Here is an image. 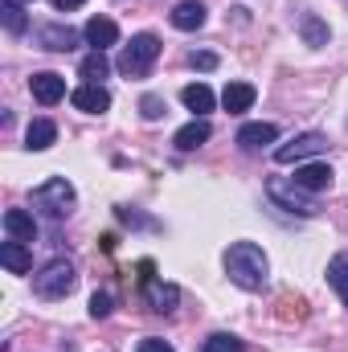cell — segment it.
I'll use <instances>...</instances> for the list:
<instances>
[{
    "label": "cell",
    "mask_w": 348,
    "mask_h": 352,
    "mask_svg": "<svg viewBox=\"0 0 348 352\" xmlns=\"http://www.w3.org/2000/svg\"><path fill=\"white\" fill-rule=\"evenodd\" d=\"M135 352H176L168 340H156V336H148V340H140V349Z\"/></svg>",
    "instance_id": "cell-29"
},
{
    "label": "cell",
    "mask_w": 348,
    "mask_h": 352,
    "mask_svg": "<svg viewBox=\"0 0 348 352\" xmlns=\"http://www.w3.org/2000/svg\"><path fill=\"white\" fill-rule=\"evenodd\" d=\"M274 140H279V127H274V123H246V127L238 131V144H242L246 152L266 148V144H274Z\"/></svg>",
    "instance_id": "cell-17"
},
{
    "label": "cell",
    "mask_w": 348,
    "mask_h": 352,
    "mask_svg": "<svg viewBox=\"0 0 348 352\" xmlns=\"http://www.w3.org/2000/svg\"><path fill=\"white\" fill-rule=\"evenodd\" d=\"M33 201L50 213V217H66L70 205H74V184L66 176H50L41 188H33Z\"/></svg>",
    "instance_id": "cell-6"
},
{
    "label": "cell",
    "mask_w": 348,
    "mask_h": 352,
    "mask_svg": "<svg viewBox=\"0 0 348 352\" xmlns=\"http://www.w3.org/2000/svg\"><path fill=\"white\" fill-rule=\"evenodd\" d=\"M246 344L238 340V336H230V332H217V336H209L205 344H201V352H242Z\"/></svg>",
    "instance_id": "cell-25"
},
{
    "label": "cell",
    "mask_w": 348,
    "mask_h": 352,
    "mask_svg": "<svg viewBox=\"0 0 348 352\" xmlns=\"http://www.w3.org/2000/svg\"><path fill=\"white\" fill-rule=\"evenodd\" d=\"M21 4H33V0H21Z\"/></svg>",
    "instance_id": "cell-31"
},
{
    "label": "cell",
    "mask_w": 348,
    "mask_h": 352,
    "mask_svg": "<svg viewBox=\"0 0 348 352\" xmlns=\"http://www.w3.org/2000/svg\"><path fill=\"white\" fill-rule=\"evenodd\" d=\"M107 74H111V62H107V54H102V50H90L87 58H83V78L102 87V78H107Z\"/></svg>",
    "instance_id": "cell-24"
},
{
    "label": "cell",
    "mask_w": 348,
    "mask_h": 352,
    "mask_svg": "<svg viewBox=\"0 0 348 352\" xmlns=\"http://www.w3.org/2000/svg\"><path fill=\"white\" fill-rule=\"evenodd\" d=\"M299 33H303V41H307V45H316V50H320V45H328V25H324L316 12H303V16H299Z\"/></svg>",
    "instance_id": "cell-21"
},
{
    "label": "cell",
    "mask_w": 348,
    "mask_h": 352,
    "mask_svg": "<svg viewBox=\"0 0 348 352\" xmlns=\"http://www.w3.org/2000/svg\"><path fill=\"white\" fill-rule=\"evenodd\" d=\"M324 152H328V135L303 131V135H295L291 144L274 148V160H279V164H307V160H316V156H324Z\"/></svg>",
    "instance_id": "cell-5"
},
{
    "label": "cell",
    "mask_w": 348,
    "mask_h": 352,
    "mask_svg": "<svg viewBox=\"0 0 348 352\" xmlns=\"http://www.w3.org/2000/svg\"><path fill=\"white\" fill-rule=\"evenodd\" d=\"M54 140H58L54 119H33V123H29V131H25V148H29V152H45Z\"/></svg>",
    "instance_id": "cell-19"
},
{
    "label": "cell",
    "mask_w": 348,
    "mask_h": 352,
    "mask_svg": "<svg viewBox=\"0 0 348 352\" xmlns=\"http://www.w3.org/2000/svg\"><path fill=\"white\" fill-rule=\"evenodd\" d=\"M291 180L299 188H307V192H324V188H332V168L320 164V160H307V164H295V176Z\"/></svg>",
    "instance_id": "cell-8"
},
{
    "label": "cell",
    "mask_w": 348,
    "mask_h": 352,
    "mask_svg": "<svg viewBox=\"0 0 348 352\" xmlns=\"http://www.w3.org/2000/svg\"><path fill=\"white\" fill-rule=\"evenodd\" d=\"M50 4H54V8H58V12H70V8H83V4H87V0H50Z\"/></svg>",
    "instance_id": "cell-30"
},
{
    "label": "cell",
    "mask_w": 348,
    "mask_h": 352,
    "mask_svg": "<svg viewBox=\"0 0 348 352\" xmlns=\"http://www.w3.org/2000/svg\"><path fill=\"white\" fill-rule=\"evenodd\" d=\"M0 263L8 266L12 274H25V270H33V254L25 250V242L8 238V242H0Z\"/></svg>",
    "instance_id": "cell-18"
},
{
    "label": "cell",
    "mask_w": 348,
    "mask_h": 352,
    "mask_svg": "<svg viewBox=\"0 0 348 352\" xmlns=\"http://www.w3.org/2000/svg\"><path fill=\"white\" fill-rule=\"evenodd\" d=\"M180 98H184V107H188L197 119H205V111H213V90L205 87V82L184 87V90H180Z\"/></svg>",
    "instance_id": "cell-20"
},
{
    "label": "cell",
    "mask_w": 348,
    "mask_h": 352,
    "mask_svg": "<svg viewBox=\"0 0 348 352\" xmlns=\"http://www.w3.org/2000/svg\"><path fill=\"white\" fill-rule=\"evenodd\" d=\"M29 90H33V98H37L41 107H54V102L66 98V78L54 74V70H41V74L29 78Z\"/></svg>",
    "instance_id": "cell-7"
},
{
    "label": "cell",
    "mask_w": 348,
    "mask_h": 352,
    "mask_svg": "<svg viewBox=\"0 0 348 352\" xmlns=\"http://www.w3.org/2000/svg\"><path fill=\"white\" fill-rule=\"evenodd\" d=\"M37 41H41V50H50V54H70V50L78 45V33H74L70 25H41V29H37Z\"/></svg>",
    "instance_id": "cell-9"
},
{
    "label": "cell",
    "mask_w": 348,
    "mask_h": 352,
    "mask_svg": "<svg viewBox=\"0 0 348 352\" xmlns=\"http://www.w3.org/2000/svg\"><path fill=\"white\" fill-rule=\"evenodd\" d=\"M156 58H160V37L156 33H135L123 45V54H119V70L127 78H148V70L156 66Z\"/></svg>",
    "instance_id": "cell-2"
},
{
    "label": "cell",
    "mask_w": 348,
    "mask_h": 352,
    "mask_svg": "<svg viewBox=\"0 0 348 352\" xmlns=\"http://www.w3.org/2000/svg\"><path fill=\"white\" fill-rule=\"evenodd\" d=\"M74 283H78V274H74V266L66 263V258H54L41 274H33V291L41 299H66L74 291Z\"/></svg>",
    "instance_id": "cell-4"
},
{
    "label": "cell",
    "mask_w": 348,
    "mask_h": 352,
    "mask_svg": "<svg viewBox=\"0 0 348 352\" xmlns=\"http://www.w3.org/2000/svg\"><path fill=\"white\" fill-rule=\"evenodd\" d=\"M188 66H193V70H217V54H209V50H193V54H188Z\"/></svg>",
    "instance_id": "cell-27"
},
{
    "label": "cell",
    "mask_w": 348,
    "mask_h": 352,
    "mask_svg": "<svg viewBox=\"0 0 348 352\" xmlns=\"http://www.w3.org/2000/svg\"><path fill=\"white\" fill-rule=\"evenodd\" d=\"M205 25V4L201 0H180L173 8V29H180V33H197Z\"/></svg>",
    "instance_id": "cell-12"
},
{
    "label": "cell",
    "mask_w": 348,
    "mask_h": 352,
    "mask_svg": "<svg viewBox=\"0 0 348 352\" xmlns=\"http://www.w3.org/2000/svg\"><path fill=\"white\" fill-rule=\"evenodd\" d=\"M4 230H8V238H17V242H33V238H37V221H33V213H25V209H8V213H4Z\"/></svg>",
    "instance_id": "cell-16"
},
{
    "label": "cell",
    "mask_w": 348,
    "mask_h": 352,
    "mask_svg": "<svg viewBox=\"0 0 348 352\" xmlns=\"http://www.w3.org/2000/svg\"><path fill=\"white\" fill-rule=\"evenodd\" d=\"M328 283H332V291L345 299V307H348V250H340V254L328 263Z\"/></svg>",
    "instance_id": "cell-23"
},
{
    "label": "cell",
    "mask_w": 348,
    "mask_h": 352,
    "mask_svg": "<svg viewBox=\"0 0 348 352\" xmlns=\"http://www.w3.org/2000/svg\"><path fill=\"white\" fill-rule=\"evenodd\" d=\"M111 311H115V307H111V295H107V291H94V295H90V316H94V320H107Z\"/></svg>",
    "instance_id": "cell-26"
},
{
    "label": "cell",
    "mask_w": 348,
    "mask_h": 352,
    "mask_svg": "<svg viewBox=\"0 0 348 352\" xmlns=\"http://www.w3.org/2000/svg\"><path fill=\"white\" fill-rule=\"evenodd\" d=\"M213 135V127H209V119H193V123H184L180 131L173 135V144L180 148V152H197L205 140Z\"/></svg>",
    "instance_id": "cell-14"
},
{
    "label": "cell",
    "mask_w": 348,
    "mask_h": 352,
    "mask_svg": "<svg viewBox=\"0 0 348 352\" xmlns=\"http://www.w3.org/2000/svg\"><path fill=\"white\" fill-rule=\"evenodd\" d=\"M140 111H144V119H160L168 107H164V98H156V94H144V98H140Z\"/></svg>",
    "instance_id": "cell-28"
},
{
    "label": "cell",
    "mask_w": 348,
    "mask_h": 352,
    "mask_svg": "<svg viewBox=\"0 0 348 352\" xmlns=\"http://www.w3.org/2000/svg\"><path fill=\"white\" fill-rule=\"evenodd\" d=\"M70 102L78 111H87V115H102L111 107V94H107V87H98V82H83V87L70 94Z\"/></svg>",
    "instance_id": "cell-10"
},
{
    "label": "cell",
    "mask_w": 348,
    "mask_h": 352,
    "mask_svg": "<svg viewBox=\"0 0 348 352\" xmlns=\"http://www.w3.org/2000/svg\"><path fill=\"white\" fill-rule=\"evenodd\" d=\"M266 197H270L279 209L299 213V217H316V213H320L316 197H312L307 188H299L295 180H283V176H270V180H266Z\"/></svg>",
    "instance_id": "cell-3"
},
{
    "label": "cell",
    "mask_w": 348,
    "mask_h": 352,
    "mask_svg": "<svg viewBox=\"0 0 348 352\" xmlns=\"http://www.w3.org/2000/svg\"><path fill=\"white\" fill-rule=\"evenodd\" d=\"M0 21H4V29H8L12 37H21V33L29 29V16H25L21 0H4V4H0Z\"/></svg>",
    "instance_id": "cell-22"
},
{
    "label": "cell",
    "mask_w": 348,
    "mask_h": 352,
    "mask_svg": "<svg viewBox=\"0 0 348 352\" xmlns=\"http://www.w3.org/2000/svg\"><path fill=\"white\" fill-rule=\"evenodd\" d=\"M83 37H87L94 50H102V54H107V45H115V41H119V25H115L111 16H90L87 29H83Z\"/></svg>",
    "instance_id": "cell-11"
},
{
    "label": "cell",
    "mask_w": 348,
    "mask_h": 352,
    "mask_svg": "<svg viewBox=\"0 0 348 352\" xmlns=\"http://www.w3.org/2000/svg\"><path fill=\"white\" fill-rule=\"evenodd\" d=\"M144 295H148L152 311H160V316H164V311H173L176 303H180V291H176L173 283H156V278H152V283H144Z\"/></svg>",
    "instance_id": "cell-15"
},
{
    "label": "cell",
    "mask_w": 348,
    "mask_h": 352,
    "mask_svg": "<svg viewBox=\"0 0 348 352\" xmlns=\"http://www.w3.org/2000/svg\"><path fill=\"white\" fill-rule=\"evenodd\" d=\"M226 274L242 291H262L266 287V274H270V263H266L262 246H254V242H234L226 250Z\"/></svg>",
    "instance_id": "cell-1"
},
{
    "label": "cell",
    "mask_w": 348,
    "mask_h": 352,
    "mask_svg": "<svg viewBox=\"0 0 348 352\" xmlns=\"http://www.w3.org/2000/svg\"><path fill=\"white\" fill-rule=\"evenodd\" d=\"M254 98H259V90L250 87V82H230V87L221 90V107H226L230 115L250 111V107H254Z\"/></svg>",
    "instance_id": "cell-13"
}]
</instances>
